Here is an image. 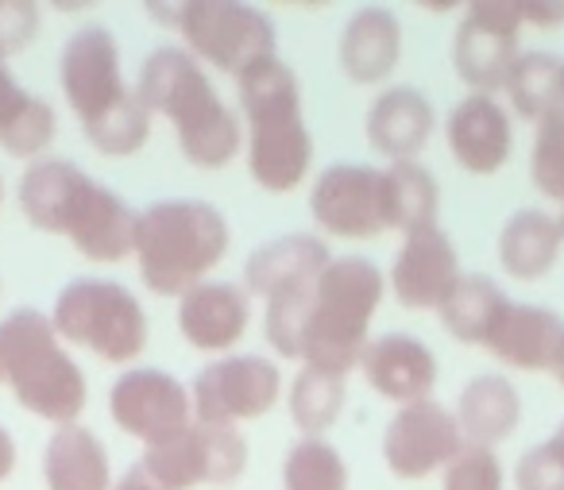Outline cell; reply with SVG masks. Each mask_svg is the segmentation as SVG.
<instances>
[{
  "mask_svg": "<svg viewBox=\"0 0 564 490\" xmlns=\"http://www.w3.org/2000/svg\"><path fill=\"white\" fill-rule=\"evenodd\" d=\"M553 440H556V444H561V448H564V421H561V428H556V433H553Z\"/></svg>",
  "mask_w": 564,
  "mask_h": 490,
  "instance_id": "obj_41",
  "label": "cell"
},
{
  "mask_svg": "<svg viewBox=\"0 0 564 490\" xmlns=\"http://www.w3.org/2000/svg\"><path fill=\"white\" fill-rule=\"evenodd\" d=\"M55 109L28 94L17 74L0 63V151H9L12 159H35L55 143Z\"/></svg>",
  "mask_w": 564,
  "mask_h": 490,
  "instance_id": "obj_26",
  "label": "cell"
},
{
  "mask_svg": "<svg viewBox=\"0 0 564 490\" xmlns=\"http://www.w3.org/2000/svg\"><path fill=\"white\" fill-rule=\"evenodd\" d=\"M561 225L545 209H518L499 232V263L510 279L538 282L561 255Z\"/></svg>",
  "mask_w": 564,
  "mask_h": 490,
  "instance_id": "obj_27",
  "label": "cell"
},
{
  "mask_svg": "<svg viewBox=\"0 0 564 490\" xmlns=\"http://www.w3.org/2000/svg\"><path fill=\"white\" fill-rule=\"evenodd\" d=\"M0 202H4V178H0Z\"/></svg>",
  "mask_w": 564,
  "mask_h": 490,
  "instance_id": "obj_43",
  "label": "cell"
},
{
  "mask_svg": "<svg viewBox=\"0 0 564 490\" xmlns=\"http://www.w3.org/2000/svg\"><path fill=\"white\" fill-rule=\"evenodd\" d=\"M135 97L148 112L174 124L178 151L202 171H220L243 143L240 120L225 109L202 63L182 47H159L143 58Z\"/></svg>",
  "mask_w": 564,
  "mask_h": 490,
  "instance_id": "obj_3",
  "label": "cell"
},
{
  "mask_svg": "<svg viewBox=\"0 0 564 490\" xmlns=\"http://www.w3.org/2000/svg\"><path fill=\"white\" fill-rule=\"evenodd\" d=\"M387 279L371 259H333L310 294L306 325H302V367L348 379L368 348V325L383 305Z\"/></svg>",
  "mask_w": 564,
  "mask_h": 490,
  "instance_id": "obj_6",
  "label": "cell"
},
{
  "mask_svg": "<svg viewBox=\"0 0 564 490\" xmlns=\"http://www.w3.org/2000/svg\"><path fill=\"white\" fill-rule=\"evenodd\" d=\"M51 325L58 340L78 344L105 363H132L148 348V313L140 297L109 279H78L58 290Z\"/></svg>",
  "mask_w": 564,
  "mask_h": 490,
  "instance_id": "obj_8",
  "label": "cell"
},
{
  "mask_svg": "<svg viewBox=\"0 0 564 490\" xmlns=\"http://www.w3.org/2000/svg\"><path fill=\"white\" fill-rule=\"evenodd\" d=\"M251 325L248 290L236 282H202L178 297V333L189 348L220 351L236 348Z\"/></svg>",
  "mask_w": 564,
  "mask_h": 490,
  "instance_id": "obj_19",
  "label": "cell"
},
{
  "mask_svg": "<svg viewBox=\"0 0 564 490\" xmlns=\"http://www.w3.org/2000/svg\"><path fill=\"white\" fill-rule=\"evenodd\" d=\"M460 279L456 248L437 225L410 232L391 263V294L402 309H441L448 290Z\"/></svg>",
  "mask_w": 564,
  "mask_h": 490,
  "instance_id": "obj_16",
  "label": "cell"
},
{
  "mask_svg": "<svg viewBox=\"0 0 564 490\" xmlns=\"http://www.w3.org/2000/svg\"><path fill=\"white\" fill-rule=\"evenodd\" d=\"M553 374H556V382H561V390H564V351H561V359H556Z\"/></svg>",
  "mask_w": 564,
  "mask_h": 490,
  "instance_id": "obj_40",
  "label": "cell"
},
{
  "mask_svg": "<svg viewBox=\"0 0 564 490\" xmlns=\"http://www.w3.org/2000/svg\"><path fill=\"white\" fill-rule=\"evenodd\" d=\"M530 178L545 197L564 205V101L538 124L530 155Z\"/></svg>",
  "mask_w": 564,
  "mask_h": 490,
  "instance_id": "obj_33",
  "label": "cell"
},
{
  "mask_svg": "<svg viewBox=\"0 0 564 490\" xmlns=\"http://www.w3.org/2000/svg\"><path fill=\"white\" fill-rule=\"evenodd\" d=\"M556 225H561V236H564V205H561V217H556Z\"/></svg>",
  "mask_w": 564,
  "mask_h": 490,
  "instance_id": "obj_42",
  "label": "cell"
},
{
  "mask_svg": "<svg viewBox=\"0 0 564 490\" xmlns=\"http://www.w3.org/2000/svg\"><path fill=\"white\" fill-rule=\"evenodd\" d=\"M40 20L43 12L32 0H0V63H9L40 35Z\"/></svg>",
  "mask_w": 564,
  "mask_h": 490,
  "instance_id": "obj_36",
  "label": "cell"
},
{
  "mask_svg": "<svg viewBox=\"0 0 564 490\" xmlns=\"http://www.w3.org/2000/svg\"><path fill=\"white\" fill-rule=\"evenodd\" d=\"M20 213L28 225L66 236L89 263H120L135 251V217L124 197L94 182L78 163L40 159L20 178Z\"/></svg>",
  "mask_w": 564,
  "mask_h": 490,
  "instance_id": "obj_1",
  "label": "cell"
},
{
  "mask_svg": "<svg viewBox=\"0 0 564 490\" xmlns=\"http://www.w3.org/2000/svg\"><path fill=\"white\" fill-rule=\"evenodd\" d=\"M0 294H4V282H0Z\"/></svg>",
  "mask_w": 564,
  "mask_h": 490,
  "instance_id": "obj_45",
  "label": "cell"
},
{
  "mask_svg": "<svg viewBox=\"0 0 564 490\" xmlns=\"http://www.w3.org/2000/svg\"><path fill=\"white\" fill-rule=\"evenodd\" d=\"M151 17H171L186 51L202 63L240 78L263 58H274V24L251 4L236 0H189V4H148Z\"/></svg>",
  "mask_w": 564,
  "mask_h": 490,
  "instance_id": "obj_9",
  "label": "cell"
},
{
  "mask_svg": "<svg viewBox=\"0 0 564 490\" xmlns=\"http://www.w3.org/2000/svg\"><path fill=\"white\" fill-rule=\"evenodd\" d=\"M518 421H522V398L510 379L476 374L471 382H464L460 398H456V425H460L464 444L495 448L514 436Z\"/></svg>",
  "mask_w": 564,
  "mask_h": 490,
  "instance_id": "obj_24",
  "label": "cell"
},
{
  "mask_svg": "<svg viewBox=\"0 0 564 490\" xmlns=\"http://www.w3.org/2000/svg\"><path fill=\"white\" fill-rule=\"evenodd\" d=\"M109 413L120 433L151 448L194 425V398L186 382H178L174 374L155 371V367H132L112 382Z\"/></svg>",
  "mask_w": 564,
  "mask_h": 490,
  "instance_id": "obj_13",
  "label": "cell"
},
{
  "mask_svg": "<svg viewBox=\"0 0 564 490\" xmlns=\"http://www.w3.org/2000/svg\"><path fill=\"white\" fill-rule=\"evenodd\" d=\"M4 382L28 413L55 428L78 425L86 410V374L63 348L55 325L40 309H17L0 320Z\"/></svg>",
  "mask_w": 564,
  "mask_h": 490,
  "instance_id": "obj_7",
  "label": "cell"
},
{
  "mask_svg": "<svg viewBox=\"0 0 564 490\" xmlns=\"http://www.w3.org/2000/svg\"><path fill=\"white\" fill-rule=\"evenodd\" d=\"M329 263H333L329 248H325V240H317V236H310V232L279 236V240L259 243L248 255V263H243V290H248V297L286 294V290L317 282Z\"/></svg>",
  "mask_w": 564,
  "mask_h": 490,
  "instance_id": "obj_21",
  "label": "cell"
},
{
  "mask_svg": "<svg viewBox=\"0 0 564 490\" xmlns=\"http://www.w3.org/2000/svg\"><path fill=\"white\" fill-rule=\"evenodd\" d=\"M194 421L209 428H236L271 413L282 398V371L263 356H225L202 367L189 386Z\"/></svg>",
  "mask_w": 564,
  "mask_h": 490,
  "instance_id": "obj_11",
  "label": "cell"
},
{
  "mask_svg": "<svg viewBox=\"0 0 564 490\" xmlns=\"http://www.w3.org/2000/svg\"><path fill=\"white\" fill-rule=\"evenodd\" d=\"M518 17L530 28H564V0H514Z\"/></svg>",
  "mask_w": 564,
  "mask_h": 490,
  "instance_id": "obj_37",
  "label": "cell"
},
{
  "mask_svg": "<svg viewBox=\"0 0 564 490\" xmlns=\"http://www.w3.org/2000/svg\"><path fill=\"white\" fill-rule=\"evenodd\" d=\"M383 202L387 225L410 236L437 225L441 186L422 163H391L383 171Z\"/></svg>",
  "mask_w": 564,
  "mask_h": 490,
  "instance_id": "obj_29",
  "label": "cell"
},
{
  "mask_svg": "<svg viewBox=\"0 0 564 490\" xmlns=\"http://www.w3.org/2000/svg\"><path fill=\"white\" fill-rule=\"evenodd\" d=\"M112 490H163V487H159V482L151 479V475L143 471L140 464H135V467H128V471L120 475L117 482H112Z\"/></svg>",
  "mask_w": 564,
  "mask_h": 490,
  "instance_id": "obj_38",
  "label": "cell"
},
{
  "mask_svg": "<svg viewBox=\"0 0 564 490\" xmlns=\"http://www.w3.org/2000/svg\"><path fill=\"white\" fill-rule=\"evenodd\" d=\"M310 213L317 228L340 240H376L387 228L383 171L364 163H333L317 174Z\"/></svg>",
  "mask_w": 564,
  "mask_h": 490,
  "instance_id": "obj_14",
  "label": "cell"
},
{
  "mask_svg": "<svg viewBox=\"0 0 564 490\" xmlns=\"http://www.w3.org/2000/svg\"><path fill=\"white\" fill-rule=\"evenodd\" d=\"M484 348L514 371H553L564 351V320L545 305L507 302Z\"/></svg>",
  "mask_w": 564,
  "mask_h": 490,
  "instance_id": "obj_18",
  "label": "cell"
},
{
  "mask_svg": "<svg viewBox=\"0 0 564 490\" xmlns=\"http://www.w3.org/2000/svg\"><path fill=\"white\" fill-rule=\"evenodd\" d=\"M240 112L248 117V174L267 194H291L314 163V135L302 120L299 74L282 58H263L236 78Z\"/></svg>",
  "mask_w": 564,
  "mask_h": 490,
  "instance_id": "obj_4",
  "label": "cell"
},
{
  "mask_svg": "<svg viewBox=\"0 0 564 490\" xmlns=\"http://www.w3.org/2000/svg\"><path fill=\"white\" fill-rule=\"evenodd\" d=\"M502 464L495 456V448H471L464 444V451L445 467V487L441 490H502Z\"/></svg>",
  "mask_w": 564,
  "mask_h": 490,
  "instance_id": "obj_34",
  "label": "cell"
},
{
  "mask_svg": "<svg viewBox=\"0 0 564 490\" xmlns=\"http://www.w3.org/2000/svg\"><path fill=\"white\" fill-rule=\"evenodd\" d=\"M445 140L456 166L476 174V178L499 174L510 159V148H514L507 109L487 94H471L453 105L445 120Z\"/></svg>",
  "mask_w": 564,
  "mask_h": 490,
  "instance_id": "obj_17",
  "label": "cell"
},
{
  "mask_svg": "<svg viewBox=\"0 0 564 490\" xmlns=\"http://www.w3.org/2000/svg\"><path fill=\"white\" fill-rule=\"evenodd\" d=\"M352 471L322 436H302L282 459V490H348Z\"/></svg>",
  "mask_w": 564,
  "mask_h": 490,
  "instance_id": "obj_31",
  "label": "cell"
},
{
  "mask_svg": "<svg viewBox=\"0 0 564 490\" xmlns=\"http://www.w3.org/2000/svg\"><path fill=\"white\" fill-rule=\"evenodd\" d=\"M228 220L217 205L197 197L151 202L135 217V251L140 279L151 294L182 297L202 286L205 274L228 255Z\"/></svg>",
  "mask_w": 564,
  "mask_h": 490,
  "instance_id": "obj_5",
  "label": "cell"
},
{
  "mask_svg": "<svg viewBox=\"0 0 564 490\" xmlns=\"http://www.w3.org/2000/svg\"><path fill=\"white\" fill-rule=\"evenodd\" d=\"M0 382H4V359H0Z\"/></svg>",
  "mask_w": 564,
  "mask_h": 490,
  "instance_id": "obj_44",
  "label": "cell"
},
{
  "mask_svg": "<svg viewBox=\"0 0 564 490\" xmlns=\"http://www.w3.org/2000/svg\"><path fill=\"white\" fill-rule=\"evenodd\" d=\"M364 132L371 148L391 163H417L433 135V105L425 101L422 89L391 86L368 105Z\"/></svg>",
  "mask_w": 564,
  "mask_h": 490,
  "instance_id": "obj_22",
  "label": "cell"
},
{
  "mask_svg": "<svg viewBox=\"0 0 564 490\" xmlns=\"http://www.w3.org/2000/svg\"><path fill=\"white\" fill-rule=\"evenodd\" d=\"M464 451V436L456 425V413L441 402L425 398L414 405H399L383 433V459L394 479L417 482L430 479L437 467H448Z\"/></svg>",
  "mask_w": 564,
  "mask_h": 490,
  "instance_id": "obj_15",
  "label": "cell"
},
{
  "mask_svg": "<svg viewBox=\"0 0 564 490\" xmlns=\"http://www.w3.org/2000/svg\"><path fill=\"white\" fill-rule=\"evenodd\" d=\"M17 471V440L4 425H0V482H9Z\"/></svg>",
  "mask_w": 564,
  "mask_h": 490,
  "instance_id": "obj_39",
  "label": "cell"
},
{
  "mask_svg": "<svg viewBox=\"0 0 564 490\" xmlns=\"http://www.w3.org/2000/svg\"><path fill=\"white\" fill-rule=\"evenodd\" d=\"M402 58V24L391 9L368 4L352 12L340 32V70L352 86H376L387 81Z\"/></svg>",
  "mask_w": 564,
  "mask_h": 490,
  "instance_id": "obj_23",
  "label": "cell"
},
{
  "mask_svg": "<svg viewBox=\"0 0 564 490\" xmlns=\"http://www.w3.org/2000/svg\"><path fill=\"white\" fill-rule=\"evenodd\" d=\"M507 302V290L487 279V274H460L437 313L441 325L448 328V336H456L460 344H479L484 348L487 333H491V325L499 320Z\"/></svg>",
  "mask_w": 564,
  "mask_h": 490,
  "instance_id": "obj_28",
  "label": "cell"
},
{
  "mask_svg": "<svg viewBox=\"0 0 564 490\" xmlns=\"http://www.w3.org/2000/svg\"><path fill=\"white\" fill-rule=\"evenodd\" d=\"M47 490H112V464L101 436L86 425H63L43 451Z\"/></svg>",
  "mask_w": 564,
  "mask_h": 490,
  "instance_id": "obj_25",
  "label": "cell"
},
{
  "mask_svg": "<svg viewBox=\"0 0 564 490\" xmlns=\"http://www.w3.org/2000/svg\"><path fill=\"white\" fill-rule=\"evenodd\" d=\"M58 86L78 117L86 140L101 155L128 159L148 143L151 112L120 74V43L109 28L86 24L66 40L58 58Z\"/></svg>",
  "mask_w": 564,
  "mask_h": 490,
  "instance_id": "obj_2",
  "label": "cell"
},
{
  "mask_svg": "<svg viewBox=\"0 0 564 490\" xmlns=\"http://www.w3.org/2000/svg\"><path fill=\"white\" fill-rule=\"evenodd\" d=\"M561 78H564V63H561Z\"/></svg>",
  "mask_w": 564,
  "mask_h": 490,
  "instance_id": "obj_46",
  "label": "cell"
},
{
  "mask_svg": "<svg viewBox=\"0 0 564 490\" xmlns=\"http://www.w3.org/2000/svg\"><path fill=\"white\" fill-rule=\"evenodd\" d=\"M140 467L163 490L228 487L248 467V440L240 436V428H209L194 421L171 440L151 444Z\"/></svg>",
  "mask_w": 564,
  "mask_h": 490,
  "instance_id": "obj_10",
  "label": "cell"
},
{
  "mask_svg": "<svg viewBox=\"0 0 564 490\" xmlns=\"http://www.w3.org/2000/svg\"><path fill=\"white\" fill-rule=\"evenodd\" d=\"M518 490H564V448L549 436L514 464Z\"/></svg>",
  "mask_w": 564,
  "mask_h": 490,
  "instance_id": "obj_35",
  "label": "cell"
},
{
  "mask_svg": "<svg viewBox=\"0 0 564 490\" xmlns=\"http://www.w3.org/2000/svg\"><path fill=\"white\" fill-rule=\"evenodd\" d=\"M360 371L371 390H379L387 402L399 405L425 402L430 390L437 386V356L417 336L406 333H387L368 340L360 356Z\"/></svg>",
  "mask_w": 564,
  "mask_h": 490,
  "instance_id": "obj_20",
  "label": "cell"
},
{
  "mask_svg": "<svg viewBox=\"0 0 564 490\" xmlns=\"http://www.w3.org/2000/svg\"><path fill=\"white\" fill-rule=\"evenodd\" d=\"M507 97H510V109L518 112L522 120H541L564 101V78H561V58L553 55H518V63L510 66L507 74Z\"/></svg>",
  "mask_w": 564,
  "mask_h": 490,
  "instance_id": "obj_30",
  "label": "cell"
},
{
  "mask_svg": "<svg viewBox=\"0 0 564 490\" xmlns=\"http://www.w3.org/2000/svg\"><path fill=\"white\" fill-rule=\"evenodd\" d=\"M345 379H333V374L310 371L302 367L291 382V421L302 428V436H322L325 428L337 425L340 410H345Z\"/></svg>",
  "mask_w": 564,
  "mask_h": 490,
  "instance_id": "obj_32",
  "label": "cell"
},
{
  "mask_svg": "<svg viewBox=\"0 0 564 490\" xmlns=\"http://www.w3.org/2000/svg\"><path fill=\"white\" fill-rule=\"evenodd\" d=\"M518 17L514 0H476L468 4L453 35V70L464 86L491 97L507 86L510 66L518 63Z\"/></svg>",
  "mask_w": 564,
  "mask_h": 490,
  "instance_id": "obj_12",
  "label": "cell"
}]
</instances>
